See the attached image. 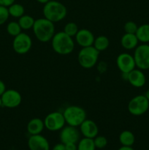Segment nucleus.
I'll return each mask as SVG.
<instances>
[{"label":"nucleus","instance_id":"f257e3e1","mask_svg":"<svg viewBox=\"0 0 149 150\" xmlns=\"http://www.w3.org/2000/svg\"><path fill=\"white\" fill-rule=\"evenodd\" d=\"M32 30L37 40L41 42H48L51 41L56 33L54 23L45 18L35 20Z\"/></svg>","mask_w":149,"mask_h":150},{"label":"nucleus","instance_id":"f03ea898","mask_svg":"<svg viewBox=\"0 0 149 150\" xmlns=\"http://www.w3.org/2000/svg\"><path fill=\"white\" fill-rule=\"evenodd\" d=\"M51 46L54 52L59 55H68L74 49V41L72 37L63 31L56 32L51 40Z\"/></svg>","mask_w":149,"mask_h":150},{"label":"nucleus","instance_id":"7ed1b4c3","mask_svg":"<svg viewBox=\"0 0 149 150\" xmlns=\"http://www.w3.org/2000/svg\"><path fill=\"white\" fill-rule=\"evenodd\" d=\"M42 13L44 18L55 23L65 18L67 14V10L62 3L55 0H50L48 2L44 4Z\"/></svg>","mask_w":149,"mask_h":150},{"label":"nucleus","instance_id":"20e7f679","mask_svg":"<svg viewBox=\"0 0 149 150\" xmlns=\"http://www.w3.org/2000/svg\"><path fill=\"white\" fill-rule=\"evenodd\" d=\"M62 113L66 124L76 127H79L87 117L84 108L78 105H69Z\"/></svg>","mask_w":149,"mask_h":150},{"label":"nucleus","instance_id":"39448f33","mask_svg":"<svg viewBox=\"0 0 149 150\" xmlns=\"http://www.w3.org/2000/svg\"><path fill=\"white\" fill-rule=\"evenodd\" d=\"M99 51L93 45L82 48L77 54V61L83 68L91 69L97 63Z\"/></svg>","mask_w":149,"mask_h":150},{"label":"nucleus","instance_id":"423d86ee","mask_svg":"<svg viewBox=\"0 0 149 150\" xmlns=\"http://www.w3.org/2000/svg\"><path fill=\"white\" fill-rule=\"evenodd\" d=\"M149 108V100L145 95H139L131 98L127 105L129 112L133 116H141Z\"/></svg>","mask_w":149,"mask_h":150},{"label":"nucleus","instance_id":"0eeeda50","mask_svg":"<svg viewBox=\"0 0 149 150\" xmlns=\"http://www.w3.org/2000/svg\"><path fill=\"white\" fill-rule=\"evenodd\" d=\"M134 61L136 67L142 70L149 69V45L148 43H142L135 48L134 51Z\"/></svg>","mask_w":149,"mask_h":150},{"label":"nucleus","instance_id":"6e6552de","mask_svg":"<svg viewBox=\"0 0 149 150\" xmlns=\"http://www.w3.org/2000/svg\"><path fill=\"white\" fill-rule=\"evenodd\" d=\"M43 121L45 128L52 132L61 130L66 124L63 113L60 111L50 113L45 117Z\"/></svg>","mask_w":149,"mask_h":150},{"label":"nucleus","instance_id":"1a4fd4ad","mask_svg":"<svg viewBox=\"0 0 149 150\" xmlns=\"http://www.w3.org/2000/svg\"><path fill=\"white\" fill-rule=\"evenodd\" d=\"M32 47V38L28 34L21 32L14 37L13 41V48L15 52L20 55H23L29 52Z\"/></svg>","mask_w":149,"mask_h":150},{"label":"nucleus","instance_id":"9d476101","mask_svg":"<svg viewBox=\"0 0 149 150\" xmlns=\"http://www.w3.org/2000/svg\"><path fill=\"white\" fill-rule=\"evenodd\" d=\"M116 64L118 70L123 74H128L136 68L135 61L133 55L129 53H121L117 57Z\"/></svg>","mask_w":149,"mask_h":150},{"label":"nucleus","instance_id":"9b49d317","mask_svg":"<svg viewBox=\"0 0 149 150\" xmlns=\"http://www.w3.org/2000/svg\"><path fill=\"white\" fill-rule=\"evenodd\" d=\"M2 105L8 108H15L19 106L22 102V96L15 89H6L1 96Z\"/></svg>","mask_w":149,"mask_h":150},{"label":"nucleus","instance_id":"f8f14e48","mask_svg":"<svg viewBox=\"0 0 149 150\" xmlns=\"http://www.w3.org/2000/svg\"><path fill=\"white\" fill-rule=\"evenodd\" d=\"M80 132L76 127L67 125L64 126L60 131L59 139L62 144L76 143L79 142Z\"/></svg>","mask_w":149,"mask_h":150},{"label":"nucleus","instance_id":"ddd939ff","mask_svg":"<svg viewBox=\"0 0 149 150\" xmlns=\"http://www.w3.org/2000/svg\"><path fill=\"white\" fill-rule=\"evenodd\" d=\"M27 144L30 150H50L49 142L41 134L31 135Z\"/></svg>","mask_w":149,"mask_h":150},{"label":"nucleus","instance_id":"4468645a","mask_svg":"<svg viewBox=\"0 0 149 150\" xmlns=\"http://www.w3.org/2000/svg\"><path fill=\"white\" fill-rule=\"evenodd\" d=\"M74 38L77 44L81 48L93 45L95 39L93 34L90 30L86 29H79Z\"/></svg>","mask_w":149,"mask_h":150},{"label":"nucleus","instance_id":"2eb2a0df","mask_svg":"<svg viewBox=\"0 0 149 150\" xmlns=\"http://www.w3.org/2000/svg\"><path fill=\"white\" fill-rule=\"evenodd\" d=\"M80 132L83 137L94 139L99 133V127L95 122L86 119L80 126Z\"/></svg>","mask_w":149,"mask_h":150},{"label":"nucleus","instance_id":"dca6fc26","mask_svg":"<svg viewBox=\"0 0 149 150\" xmlns=\"http://www.w3.org/2000/svg\"><path fill=\"white\" fill-rule=\"evenodd\" d=\"M127 80L132 86L135 88H141L146 83V77L143 70L140 69H134L127 74Z\"/></svg>","mask_w":149,"mask_h":150},{"label":"nucleus","instance_id":"f3484780","mask_svg":"<svg viewBox=\"0 0 149 150\" xmlns=\"http://www.w3.org/2000/svg\"><path fill=\"white\" fill-rule=\"evenodd\" d=\"M45 128L44 121L39 118H33L28 122L26 126V130L28 133L31 135L41 134Z\"/></svg>","mask_w":149,"mask_h":150},{"label":"nucleus","instance_id":"a211bd4d","mask_svg":"<svg viewBox=\"0 0 149 150\" xmlns=\"http://www.w3.org/2000/svg\"><path fill=\"white\" fill-rule=\"evenodd\" d=\"M138 43L139 40L135 34L125 33L121 38V46L126 50L135 49Z\"/></svg>","mask_w":149,"mask_h":150},{"label":"nucleus","instance_id":"6ab92c4d","mask_svg":"<svg viewBox=\"0 0 149 150\" xmlns=\"http://www.w3.org/2000/svg\"><path fill=\"white\" fill-rule=\"evenodd\" d=\"M118 140L122 146H132L135 142V136L130 130H124L120 133Z\"/></svg>","mask_w":149,"mask_h":150},{"label":"nucleus","instance_id":"aec40b11","mask_svg":"<svg viewBox=\"0 0 149 150\" xmlns=\"http://www.w3.org/2000/svg\"><path fill=\"white\" fill-rule=\"evenodd\" d=\"M139 42L142 43H148L149 42V24L144 23L138 26L135 33Z\"/></svg>","mask_w":149,"mask_h":150},{"label":"nucleus","instance_id":"412c9836","mask_svg":"<svg viewBox=\"0 0 149 150\" xmlns=\"http://www.w3.org/2000/svg\"><path fill=\"white\" fill-rule=\"evenodd\" d=\"M109 39L104 35H100V36H98L97 38H95L94 42L93 44V46L99 52L105 51L109 47Z\"/></svg>","mask_w":149,"mask_h":150},{"label":"nucleus","instance_id":"4be33fe9","mask_svg":"<svg viewBox=\"0 0 149 150\" xmlns=\"http://www.w3.org/2000/svg\"><path fill=\"white\" fill-rule=\"evenodd\" d=\"M35 19L29 15H23L18 18V23L22 30H29L32 29Z\"/></svg>","mask_w":149,"mask_h":150},{"label":"nucleus","instance_id":"5701e85b","mask_svg":"<svg viewBox=\"0 0 149 150\" xmlns=\"http://www.w3.org/2000/svg\"><path fill=\"white\" fill-rule=\"evenodd\" d=\"M8 11L10 16L15 18H19L25 14L24 7L22 4L15 2L8 7Z\"/></svg>","mask_w":149,"mask_h":150},{"label":"nucleus","instance_id":"b1692460","mask_svg":"<svg viewBox=\"0 0 149 150\" xmlns=\"http://www.w3.org/2000/svg\"><path fill=\"white\" fill-rule=\"evenodd\" d=\"M77 150H96L93 139L83 138L77 142Z\"/></svg>","mask_w":149,"mask_h":150},{"label":"nucleus","instance_id":"393cba45","mask_svg":"<svg viewBox=\"0 0 149 150\" xmlns=\"http://www.w3.org/2000/svg\"><path fill=\"white\" fill-rule=\"evenodd\" d=\"M6 29H7V32L8 33V35L13 37V38L17 36V35H18L19 34L22 32L21 27L20 26L18 21L9 22L7 25Z\"/></svg>","mask_w":149,"mask_h":150},{"label":"nucleus","instance_id":"a878e982","mask_svg":"<svg viewBox=\"0 0 149 150\" xmlns=\"http://www.w3.org/2000/svg\"><path fill=\"white\" fill-rule=\"evenodd\" d=\"M78 30V26L74 22H69V23L65 24L63 32L67 34V35H69V36L73 38V37L75 36Z\"/></svg>","mask_w":149,"mask_h":150},{"label":"nucleus","instance_id":"bb28decb","mask_svg":"<svg viewBox=\"0 0 149 150\" xmlns=\"http://www.w3.org/2000/svg\"><path fill=\"white\" fill-rule=\"evenodd\" d=\"M93 142H94L95 146L96 149H103L108 144V139L106 137L103 136H96L93 139Z\"/></svg>","mask_w":149,"mask_h":150},{"label":"nucleus","instance_id":"cd10ccee","mask_svg":"<svg viewBox=\"0 0 149 150\" xmlns=\"http://www.w3.org/2000/svg\"><path fill=\"white\" fill-rule=\"evenodd\" d=\"M137 28H138V26L137 25V23L131 21L126 22L124 26V32L125 33L128 34H135L137 30Z\"/></svg>","mask_w":149,"mask_h":150},{"label":"nucleus","instance_id":"c85d7f7f","mask_svg":"<svg viewBox=\"0 0 149 150\" xmlns=\"http://www.w3.org/2000/svg\"><path fill=\"white\" fill-rule=\"evenodd\" d=\"M8 7L0 5V26L4 24L10 17Z\"/></svg>","mask_w":149,"mask_h":150},{"label":"nucleus","instance_id":"c756f323","mask_svg":"<svg viewBox=\"0 0 149 150\" xmlns=\"http://www.w3.org/2000/svg\"><path fill=\"white\" fill-rule=\"evenodd\" d=\"M15 2V0H0V5L8 7Z\"/></svg>","mask_w":149,"mask_h":150},{"label":"nucleus","instance_id":"7c9ffc66","mask_svg":"<svg viewBox=\"0 0 149 150\" xmlns=\"http://www.w3.org/2000/svg\"><path fill=\"white\" fill-rule=\"evenodd\" d=\"M66 150H77V146L76 143H67L64 144Z\"/></svg>","mask_w":149,"mask_h":150},{"label":"nucleus","instance_id":"2f4dec72","mask_svg":"<svg viewBox=\"0 0 149 150\" xmlns=\"http://www.w3.org/2000/svg\"><path fill=\"white\" fill-rule=\"evenodd\" d=\"M52 150H66V149L64 144L61 142V143L56 144V145H54L53 147L52 148Z\"/></svg>","mask_w":149,"mask_h":150},{"label":"nucleus","instance_id":"473e14b6","mask_svg":"<svg viewBox=\"0 0 149 150\" xmlns=\"http://www.w3.org/2000/svg\"><path fill=\"white\" fill-rule=\"evenodd\" d=\"M6 89H6L5 83H4V82L3 81H1L0 79V97L3 95V93L5 92Z\"/></svg>","mask_w":149,"mask_h":150},{"label":"nucleus","instance_id":"72a5a7b5","mask_svg":"<svg viewBox=\"0 0 149 150\" xmlns=\"http://www.w3.org/2000/svg\"><path fill=\"white\" fill-rule=\"evenodd\" d=\"M118 150H134L131 146H122L119 148Z\"/></svg>","mask_w":149,"mask_h":150},{"label":"nucleus","instance_id":"f704fd0d","mask_svg":"<svg viewBox=\"0 0 149 150\" xmlns=\"http://www.w3.org/2000/svg\"><path fill=\"white\" fill-rule=\"evenodd\" d=\"M36 1H37V2L40 3V4H46L47 2H48V1H49L50 0H36Z\"/></svg>","mask_w":149,"mask_h":150},{"label":"nucleus","instance_id":"c9c22d12","mask_svg":"<svg viewBox=\"0 0 149 150\" xmlns=\"http://www.w3.org/2000/svg\"><path fill=\"white\" fill-rule=\"evenodd\" d=\"M145 96L146 98H147V99L149 100V89H148V90L145 92Z\"/></svg>","mask_w":149,"mask_h":150},{"label":"nucleus","instance_id":"e433bc0d","mask_svg":"<svg viewBox=\"0 0 149 150\" xmlns=\"http://www.w3.org/2000/svg\"><path fill=\"white\" fill-rule=\"evenodd\" d=\"M2 106H3L2 101H1V97H0V108H1V107H2Z\"/></svg>","mask_w":149,"mask_h":150}]
</instances>
